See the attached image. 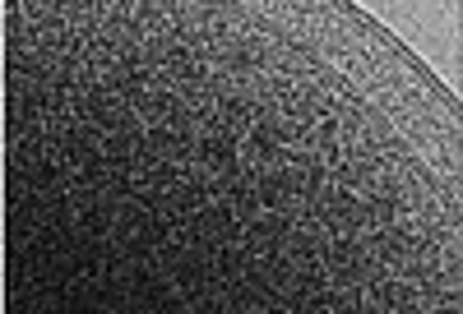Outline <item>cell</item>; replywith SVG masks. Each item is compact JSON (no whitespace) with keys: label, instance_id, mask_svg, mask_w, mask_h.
<instances>
[{"label":"cell","instance_id":"obj_1","mask_svg":"<svg viewBox=\"0 0 463 314\" xmlns=\"http://www.w3.org/2000/svg\"><path fill=\"white\" fill-rule=\"evenodd\" d=\"M190 226H195V241L200 245H209V250H218V245H227V241H241V217H237V208H232V199H209L195 217H190Z\"/></svg>","mask_w":463,"mask_h":314}]
</instances>
